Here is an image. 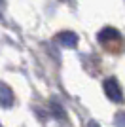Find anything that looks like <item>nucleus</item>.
Instances as JSON below:
<instances>
[{"label": "nucleus", "mask_w": 125, "mask_h": 127, "mask_svg": "<svg viewBox=\"0 0 125 127\" xmlns=\"http://www.w3.org/2000/svg\"><path fill=\"white\" fill-rule=\"evenodd\" d=\"M102 87H104L106 97H108L112 102H121L123 101V91H121V87H120V84H118L116 78H106Z\"/></svg>", "instance_id": "f257e3e1"}, {"label": "nucleus", "mask_w": 125, "mask_h": 127, "mask_svg": "<svg viewBox=\"0 0 125 127\" xmlns=\"http://www.w3.org/2000/svg\"><path fill=\"white\" fill-rule=\"evenodd\" d=\"M13 102H15V95H13V89H11L8 84L0 82V104L6 106V108H10V106H13Z\"/></svg>", "instance_id": "f03ea898"}, {"label": "nucleus", "mask_w": 125, "mask_h": 127, "mask_svg": "<svg viewBox=\"0 0 125 127\" xmlns=\"http://www.w3.org/2000/svg\"><path fill=\"white\" fill-rule=\"evenodd\" d=\"M57 42L64 48H76L78 46V34L72 31H62L57 34Z\"/></svg>", "instance_id": "7ed1b4c3"}, {"label": "nucleus", "mask_w": 125, "mask_h": 127, "mask_svg": "<svg viewBox=\"0 0 125 127\" xmlns=\"http://www.w3.org/2000/svg\"><path fill=\"white\" fill-rule=\"evenodd\" d=\"M97 38H99V42H102V44L112 42V40H120V31L114 29V27H104L102 31L97 34Z\"/></svg>", "instance_id": "20e7f679"}, {"label": "nucleus", "mask_w": 125, "mask_h": 127, "mask_svg": "<svg viewBox=\"0 0 125 127\" xmlns=\"http://www.w3.org/2000/svg\"><path fill=\"white\" fill-rule=\"evenodd\" d=\"M87 127H100V125H99V122H95V120H91V122L87 123Z\"/></svg>", "instance_id": "39448f33"}, {"label": "nucleus", "mask_w": 125, "mask_h": 127, "mask_svg": "<svg viewBox=\"0 0 125 127\" xmlns=\"http://www.w3.org/2000/svg\"><path fill=\"white\" fill-rule=\"evenodd\" d=\"M2 2H4V0H0V4H2Z\"/></svg>", "instance_id": "423d86ee"}, {"label": "nucleus", "mask_w": 125, "mask_h": 127, "mask_svg": "<svg viewBox=\"0 0 125 127\" xmlns=\"http://www.w3.org/2000/svg\"><path fill=\"white\" fill-rule=\"evenodd\" d=\"M0 127H2V125H0Z\"/></svg>", "instance_id": "0eeeda50"}]
</instances>
